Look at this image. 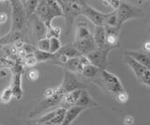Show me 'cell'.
Returning <instances> with one entry per match:
<instances>
[{
  "instance_id": "24",
  "label": "cell",
  "mask_w": 150,
  "mask_h": 125,
  "mask_svg": "<svg viewBox=\"0 0 150 125\" xmlns=\"http://www.w3.org/2000/svg\"><path fill=\"white\" fill-rule=\"evenodd\" d=\"M40 0H26L25 3L23 4L25 10V14H26V20L29 18L32 14H34L35 10L38 7Z\"/></svg>"
},
{
  "instance_id": "13",
  "label": "cell",
  "mask_w": 150,
  "mask_h": 125,
  "mask_svg": "<svg viewBox=\"0 0 150 125\" xmlns=\"http://www.w3.org/2000/svg\"><path fill=\"white\" fill-rule=\"evenodd\" d=\"M86 108L83 106H80L77 105H74L66 109V114H65V119L63 122V125H69L71 124L78 116L81 114L83 110H86Z\"/></svg>"
},
{
  "instance_id": "10",
  "label": "cell",
  "mask_w": 150,
  "mask_h": 125,
  "mask_svg": "<svg viewBox=\"0 0 150 125\" xmlns=\"http://www.w3.org/2000/svg\"><path fill=\"white\" fill-rule=\"evenodd\" d=\"M105 32H106V45L108 47L112 48V50L119 48V31L120 28L116 26H109L105 25Z\"/></svg>"
},
{
  "instance_id": "3",
  "label": "cell",
  "mask_w": 150,
  "mask_h": 125,
  "mask_svg": "<svg viewBox=\"0 0 150 125\" xmlns=\"http://www.w3.org/2000/svg\"><path fill=\"white\" fill-rule=\"evenodd\" d=\"M115 13L117 17V27L118 28H121L122 24L125 22L143 16V13L141 12V10L126 1H121L118 8L115 10Z\"/></svg>"
},
{
  "instance_id": "4",
  "label": "cell",
  "mask_w": 150,
  "mask_h": 125,
  "mask_svg": "<svg viewBox=\"0 0 150 125\" xmlns=\"http://www.w3.org/2000/svg\"><path fill=\"white\" fill-rule=\"evenodd\" d=\"M28 24V33H29L30 39H35L37 42L42 38H45L47 33V27L39 17L35 13L32 14L26 20Z\"/></svg>"
},
{
  "instance_id": "36",
  "label": "cell",
  "mask_w": 150,
  "mask_h": 125,
  "mask_svg": "<svg viewBox=\"0 0 150 125\" xmlns=\"http://www.w3.org/2000/svg\"><path fill=\"white\" fill-rule=\"evenodd\" d=\"M134 122V119L132 116H126L124 119V124L126 125H131Z\"/></svg>"
},
{
  "instance_id": "9",
  "label": "cell",
  "mask_w": 150,
  "mask_h": 125,
  "mask_svg": "<svg viewBox=\"0 0 150 125\" xmlns=\"http://www.w3.org/2000/svg\"><path fill=\"white\" fill-rule=\"evenodd\" d=\"M72 45L80 53L84 54V55H86L87 53L98 49L97 45L95 43V40H94L93 35L87 36V38H82V39L75 40Z\"/></svg>"
},
{
  "instance_id": "38",
  "label": "cell",
  "mask_w": 150,
  "mask_h": 125,
  "mask_svg": "<svg viewBox=\"0 0 150 125\" xmlns=\"http://www.w3.org/2000/svg\"><path fill=\"white\" fill-rule=\"evenodd\" d=\"M143 49L144 52H150V41H146V42L143 45Z\"/></svg>"
},
{
  "instance_id": "43",
  "label": "cell",
  "mask_w": 150,
  "mask_h": 125,
  "mask_svg": "<svg viewBox=\"0 0 150 125\" xmlns=\"http://www.w3.org/2000/svg\"><path fill=\"white\" fill-rule=\"evenodd\" d=\"M57 1L59 2V4H60V5H61V4H62V0H57Z\"/></svg>"
},
{
  "instance_id": "6",
  "label": "cell",
  "mask_w": 150,
  "mask_h": 125,
  "mask_svg": "<svg viewBox=\"0 0 150 125\" xmlns=\"http://www.w3.org/2000/svg\"><path fill=\"white\" fill-rule=\"evenodd\" d=\"M111 50H112L111 48L96 49L93 52L87 53L86 56L90 61V64L97 66L100 70H104V69H107L108 66H109L108 55H109Z\"/></svg>"
},
{
  "instance_id": "27",
  "label": "cell",
  "mask_w": 150,
  "mask_h": 125,
  "mask_svg": "<svg viewBox=\"0 0 150 125\" xmlns=\"http://www.w3.org/2000/svg\"><path fill=\"white\" fill-rule=\"evenodd\" d=\"M36 48L38 50H44V52H49L50 50V39L45 36L42 38L40 40H38V42L36 43Z\"/></svg>"
},
{
  "instance_id": "1",
  "label": "cell",
  "mask_w": 150,
  "mask_h": 125,
  "mask_svg": "<svg viewBox=\"0 0 150 125\" xmlns=\"http://www.w3.org/2000/svg\"><path fill=\"white\" fill-rule=\"evenodd\" d=\"M35 14L50 28L54 18L63 17V10L57 0H40L35 10Z\"/></svg>"
},
{
  "instance_id": "2",
  "label": "cell",
  "mask_w": 150,
  "mask_h": 125,
  "mask_svg": "<svg viewBox=\"0 0 150 125\" xmlns=\"http://www.w3.org/2000/svg\"><path fill=\"white\" fill-rule=\"evenodd\" d=\"M11 7V27L8 32L22 31L26 24V14L23 4L20 0H8Z\"/></svg>"
},
{
  "instance_id": "15",
  "label": "cell",
  "mask_w": 150,
  "mask_h": 125,
  "mask_svg": "<svg viewBox=\"0 0 150 125\" xmlns=\"http://www.w3.org/2000/svg\"><path fill=\"white\" fill-rule=\"evenodd\" d=\"M93 38L95 40L98 49L110 48L106 45V32L104 26H95L93 33ZM112 49V48H111Z\"/></svg>"
},
{
  "instance_id": "12",
  "label": "cell",
  "mask_w": 150,
  "mask_h": 125,
  "mask_svg": "<svg viewBox=\"0 0 150 125\" xmlns=\"http://www.w3.org/2000/svg\"><path fill=\"white\" fill-rule=\"evenodd\" d=\"M22 75L23 72L13 73V78L11 85V88L13 92V97L18 101H20L22 99L23 94V88H22Z\"/></svg>"
},
{
  "instance_id": "40",
  "label": "cell",
  "mask_w": 150,
  "mask_h": 125,
  "mask_svg": "<svg viewBox=\"0 0 150 125\" xmlns=\"http://www.w3.org/2000/svg\"><path fill=\"white\" fill-rule=\"evenodd\" d=\"M8 1V0H0V2H2V3H6Z\"/></svg>"
},
{
  "instance_id": "42",
  "label": "cell",
  "mask_w": 150,
  "mask_h": 125,
  "mask_svg": "<svg viewBox=\"0 0 150 125\" xmlns=\"http://www.w3.org/2000/svg\"><path fill=\"white\" fill-rule=\"evenodd\" d=\"M20 1H21V2H22L23 4H25V1H26V0H20Z\"/></svg>"
},
{
  "instance_id": "19",
  "label": "cell",
  "mask_w": 150,
  "mask_h": 125,
  "mask_svg": "<svg viewBox=\"0 0 150 125\" xmlns=\"http://www.w3.org/2000/svg\"><path fill=\"white\" fill-rule=\"evenodd\" d=\"M93 35L91 29L89 28L87 24L79 22L76 26V33H75V40H79Z\"/></svg>"
},
{
  "instance_id": "5",
  "label": "cell",
  "mask_w": 150,
  "mask_h": 125,
  "mask_svg": "<svg viewBox=\"0 0 150 125\" xmlns=\"http://www.w3.org/2000/svg\"><path fill=\"white\" fill-rule=\"evenodd\" d=\"M126 63L129 64L131 70L135 74L137 80L142 82L143 84L150 87V70L145 67L143 64H141L133 58H131L129 55H126Z\"/></svg>"
},
{
  "instance_id": "22",
  "label": "cell",
  "mask_w": 150,
  "mask_h": 125,
  "mask_svg": "<svg viewBox=\"0 0 150 125\" xmlns=\"http://www.w3.org/2000/svg\"><path fill=\"white\" fill-rule=\"evenodd\" d=\"M57 52L59 53H63L66 56H68L69 58H72V57H78L80 55H82L78 50L74 48L73 45H66L64 47H61V49L58 50Z\"/></svg>"
},
{
  "instance_id": "20",
  "label": "cell",
  "mask_w": 150,
  "mask_h": 125,
  "mask_svg": "<svg viewBox=\"0 0 150 125\" xmlns=\"http://www.w3.org/2000/svg\"><path fill=\"white\" fill-rule=\"evenodd\" d=\"M66 109L63 106H59L57 108V111H56L55 115L52 118L46 125H60L63 124L64 119H65V114H66Z\"/></svg>"
},
{
  "instance_id": "37",
  "label": "cell",
  "mask_w": 150,
  "mask_h": 125,
  "mask_svg": "<svg viewBox=\"0 0 150 125\" xmlns=\"http://www.w3.org/2000/svg\"><path fill=\"white\" fill-rule=\"evenodd\" d=\"M8 16L6 13H0V24H3L7 22Z\"/></svg>"
},
{
  "instance_id": "17",
  "label": "cell",
  "mask_w": 150,
  "mask_h": 125,
  "mask_svg": "<svg viewBox=\"0 0 150 125\" xmlns=\"http://www.w3.org/2000/svg\"><path fill=\"white\" fill-rule=\"evenodd\" d=\"M125 55H129L131 58H133L136 60L137 62H139L141 64H143L145 67H147L150 70V57L148 55L139 52H135V50H129V52H126Z\"/></svg>"
},
{
  "instance_id": "23",
  "label": "cell",
  "mask_w": 150,
  "mask_h": 125,
  "mask_svg": "<svg viewBox=\"0 0 150 125\" xmlns=\"http://www.w3.org/2000/svg\"><path fill=\"white\" fill-rule=\"evenodd\" d=\"M100 69L95 66L92 64H89L86 66L82 70V74L86 78H95L100 74Z\"/></svg>"
},
{
  "instance_id": "33",
  "label": "cell",
  "mask_w": 150,
  "mask_h": 125,
  "mask_svg": "<svg viewBox=\"0 0 150 125\" xmlns=\"http://www.w3.org/2000/svg\"><path fill=\"white\" fill-rule=\"evenodd\" d=\"M27 78L30 81H36L38 78H40V72L37 70V69H30L29 71L27 72Z\"/></svg>"
},
{
  "instance_id": "39",
  "label": "cell",
  "mask_w": 150,
  "mask_h": 125,
  "mask_svg": "<svg viewBox=\"0 0 150 125\" xmlns=\"http://www.w3.org/2000/svg\"><path fill=\"white\" fill-rule=\"evenodd\" d=\"M6 76H7V73L4 70H2V69H0V78H4Z\"/></svg>"
},
{
  "instance_id": "35",
  "label": "cell",
  "mask_w": 150,
  "mask_h": 125,
  "mask_svg": "<svg viewBox=\"0 0 150 125\" xmlns=\"http://www.w3.org/2000/svg\"><path fill=\"white\" fill-rule=\"evenodd\" d=\"M12 45H14L17 49H20V48H23V46L25 45V40H23V38H18L15 42H14Z\"/></svg>"
},
{
  "instance_id": "28",
  "label": "cell",
  "mask_w": 150,
  "mask_h": 125,
  "mask_svg": "<svg viewBox=\"0 0 150 125\" xmlns=\"http://www.w3.org/2000/svg\"><path fill=\"white\" fill-rule=\"evenodd\" d=\"M56 111H57V108H55L54 110L50 111V112L44 114L43 116H41L40 118H39L38 119H36V120H35V123H36V124H44V125H46L47 122H48L49 120L55 115Z\"/></svg>"
},
{
  "instance_id": "7",
  "label": "cell",
  "mask_w": 150,
  "mask_h": 125,
  "mask_svg": "<svg viewBox=\"0 0 150 125\" xmlns=\"http://www.w3.org/2000/svg\"><path fill=\"white\" fill-rule=\"evenodd\" d=\"M100 80L102 81L103 87H104L108 91L112 92V94H115L118 91L125 90L121 81L119 80V78L115 75H114V74L108 72L106 69L100 71Z\"/></svg>"
},
{
  "instance_id": "32",
  "label": "cell",
  "mask_w": 150,
  "mask_h": 125,
  "mask_svg": "<svg viewBox=\"0 0 150 125\" xmlns=\"http://www.w3.org/2000/svg\"><path fill=\"white\" fill-rule=\"evenodd\" d=\"M115 96L116 101L118 102V103H120V104H125L129 100V94L125 90L118 91L117 94H115Z\"/></svg>"
},
{
  "instance_id": "25",
  "label": "cell",
  "mask_w": 150,
  "mask_h": 125,
  "mask_svg": "<svg viewBox=\"0 0 150 125\" xmlns=\"http://www.w3.org/2000/svg\"><path fill=\"white\" fill-rule=\"evenodd\" d=\"M12 97H13V92H12L11 86L6 87L1 92H0V103L8 104L11 101Z\"/></svg>"
},
{
  "instance_id": "14",
  "label": "cell",
  "mask_w": 150,
  "mask_h": 125,
  "mask_svg": "<svg viewBox=\"0 0 150 125\" xmlns=\"http://www.w3.org/2000/svg\"><path fill=\"white\" fill-rule=\"evenodd\" d=\"M81 91H82V89L79 88V89H75V90H72V91L67 92V94L64 95L62 101H61L60 106L68 108L69 106L76 105L77 101L80 97V94H81Z\"/></svg>"
},
{
  "instance_id": "16",
  "label": "cell",
  "mask_w": 150,
  "mask_h": 125,
  "mask_svg": "<svg viewBox=\"0 0 150 125\" xmlns=\"http://www.w3.org/2000/svg\"><path fill=\"white\" fill-rule=\"evenodd\" d=\"M76 105H80V106H83V108H89L97 106L98 103L92 98V96L89 94V92L86 90L82 89L81 94H80V97H79Z\"/></svg>"
},
{
  "instance_id": "29",
  "label": "cell",
  "mask_w": 150,
  "mask_h": 125,
  "mask_svg": "<svg viewBox=\"0 0 150 125\" xmlns=\"http://www.w3.org/2000/svg\"><path fill=\"white\" fill-rule=\"evenodd\" d=\"M23 66L25 67H33V66H35L36 64L38 63L37 58L34 53L26 54V56L23 59Z\"/></svg>"
},
{
  "instance_id": "41",
  "label": "cell",
  "mask_w": 150,
  "mask_h": 125,
  "mask_svg": "<svg viewBox=\"0 0 150 125\" xmlns=\"http://www.w3.org/2000/svg\"><path fill=\"white\" fill-rule=\"evenodd\" d=\"M137 1H138V3H143L144 0H137Z\"/></svg>"
},
{
  "instance_id": "21",
  "label": "cell",
  "mask_w": 150,
  "mask_h": 125,
  "mask_svg": "<svg viewBox=\"0 0 150 125\" xmlns=\"http://www.w3.org/2000/svg\"><path fill=\"white\" fill-rule=\"evenodd\" d=\"M34 54L37 58L38 63H42V62L48 63L50 60H52L54 57V53H51L50 52H44V50H40L38 49H36Z\"/></svg>"
},
{
  "instance_id": "34",
  "label": "cell",
  "mask_w": 150,
  "mask_h": 125,
  "mask_svg": "<svg viewBox=\"0 0 150 125\" xmlns=\"http://www.w3.org/2000/svg\"><path fill=\"white\" fill-rule=\"evenodd\" d=\"M102 1L104 2L106 5L112 7L114 8V10H116L117 8H118L122 0H102Z\"/></svg>"
},
{
  "instance_id": "30",
  "label": "cell",
  "mask_w": 150,
  "mask_h": 125,
  "mask_svg": "<svg viewBox=\"0 0 150 125\" xmlns=\"http://www.w3.org/2000/svg\"><path fill=\"white\" fill-rule=\"evenodd\" d=\"M105 25L116 26L117 27V17H116L115 10H114L112 12L108 13V14H107V18H106V21H105Z\"/></svg>"
},
{
  "instance_id": "26",
  "label": "cell",
  "mask_w": 150,
  "mask_h": 125,
  "mask_svg": "<svg viewBox=\"0 0 150 125\" xmlns=\"http://www.w3.org/2000/svg\"><path fill=\"white\" fill-rule=\"evenodd\" d=\"M50 50L49 52L51 53H56L62 47L59 38H50Z\"/></svg>"
},
{
  "instance_id": "11",
  "label": "cell",
  "mask_w": 150,
  "mask_h": 125,
  "mask_svg": "<svg viewBox=\"0 0 150 125\" xmlns=\"http://www.w3.org/2000/svg\"><path fill=\"white\" fill-rule=\"evenodd\" d=\"M60 86L63 88L66 92H69V91L75 90V89H79V88L82 89L81 82L77 80V78L73 75L72 72H70L69 70H65L64 80H63L62 84Z\"/></svg>"
},
{
  "instance_id": "8",
  "label": "cell",
  "mask_w": 150,
  "mask_h": 125,
  "mask_svg": "<svg viewBox=\"0 0 150 125\" xmlns=\"http://www.w3.org/2000/svg\"><path fill=\"white\" fill-rule=\"evenodd\" d=\"M81 15H83L84 17H86L95 26H104L105 25L107 14L95 10V8H92L91 6L87 5L86 2H83L82 4Z\"/></svg>"
},
{
  "instance_id": "31",
  "label": "cell",
  "mask_w": 150,
  "mask_h": 125,
  "mask_svg": "<svg viewBox=\"0 0 150 125\" xmlns=\"http://www.w3.org/2000/svg\"><path fill=\"white\" fill-rule=\"evenodd\" d=\"M61 35V29L59 27H54L52 26L50 28H47V33L46 36L48 38H59Z\"/></svg>"
},
{
  "instance_id": "18",
  "label": "cell",
  "mask_w": 150,
  "mask_h": 125,
  "mask_svg": "<svg viewBox=\"0 0 150 125\" xmlns=\"http://www.w3.org/2000/svg\"><path fill=\"white\" fill-rule=\"evenodd\" d=\"M66 70H69L70 72H76V73H82L83 70V66L80 64V59L78 57H72V58H69V60L63 66Z\"/></svg>"
}]
</instances>
